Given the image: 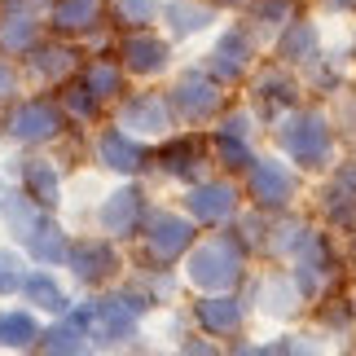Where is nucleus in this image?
Segmentation results:
<instances>
[{
    "label": "nucleus",
    "instance_id": "nucleus-1",
    "mask_svg": "<svg viewBox=\"0 0 356 356\" xmlns=\"http://www.w3.org/2000/svg\"><path fill=\"white\" fill-rule=\"evenodd\" d=\"M189 282L202 291H229L242 277V242L238 238H211L189 251Z\"/></svg>",
    "mask_w": 356,
    "mask_h": 356
},
{
    "label": "nucleus",
    "instance_id": "nucleus-2",
    "mask_svg": "<svg viewBox=\"0 0 356 356\" xmlns=\"http://www.w3.org/2000/svg\"><path fill=\"white\" fill-rule=\"evenodd\" d=\"M282 149L291 154L299 168H325L330 159V119L317 115V111H295L291 119L282 123Z\"/></svg>",
    "mask_w": 356,
    "mask_h": 356
},
{
    "label": "nucleus",
    "instance_id": "nucleus-3",
    "mask_svg": "<svg viewBox=\"0 0 356 356\" xmlns=\"http://www.w3.org/2000/svg\"><path fill=\"white\" fill-rule=\"evenodd\" d=\"M220 84L207 75V71H189L181 84H176L172 92V111L181 115L185 123H202V119H211L216 111H220Z\"/></svg>",
    "mask_w": 356,
    "mask_h": 356
},
{
    "label": "nucleus",
    "instance_id": "nucleus-4",
    "mask_svg": "<svg viewBox=\"0 0 356 356\" xmlns=\"http://www.w3.org/2000/svg\"><path fill=\"white\" fill-rule=\"evenodd\" d=\"M251 194L259 207H286L295 194V172L277 159H255L251 163Z\"/></svg>",
    "mask_w": 356,
    "mask_h": 356
},
{
    "label": "nucleus",
    "instance_id": "nucleus-5",
    "mask_svg": "<svg viewBox=\"0 0 356 356\" xmlns=\"http://www.w3.org/2000/svg\"><path fill=\"white\" fill-rule=\"evenodd\" d=\"M251 35L242 31V26H229V31L220 35V44H216L211 53V75L225 79V84H234V79H242L246 71H251Z\"/></svg>",
    "mask_w": 356,
    "mask_h": 356
},
{
    "label": "nucleus",
    "instance_id": "nucleus-6",
    "mask_svg": "<svg viewBox=\"0 0 356 356\" xmlns=\"http://www.w3.org/2000/svg\"><path fill=\"white\" fill-rule=\"evenodd\" d=\"M234 207H238V194H234V185H225V181H207L189 194V216H194L198 225H225L229 216H234Z\"/></svg>",
    "mask_w": 356,
    "mask_h": 356
},
{
    "label": "nucleus",
    "instance_id": "nucleus-7",
    "mask_svg": "<svg viewBox=\"0 0 356 356\" xmlns=\"http://www.w3.org/2000/svg\"><path fill=\"white\" fill-rule=\"evenodd\" d=\"M189 238H194V229H189V220H181V216H149V251H154V259H176L181 251H189Z\"/></svg>",
    "mask_w": 356,
    "mask_h": 356
},
{
    "label": "nucleus",
    "instance_id": "nucleus-8",
    "mask_svg": "<svg viewBox=\"0 0 356 356\" xmlns=\"http://www.w3.org/2000/svg\"><path fill=\"white\" fill-rule=\"evenodd\" d=\"M325 216L343 229L356 225V163H348V168H339L330 176V185H325Z\"/></svg>",
    "mask_w": 356,
    "mask_h": 356
},
{
    "label": "nucleus",
    "instance_id": "nucleus-9",
    "mask_svg": "<svg viewBox=\"0 0 356 356\" xmlns=\"http://www.w3.org/2000/svg\"><path fill=\"white\" fill-rule=\"evenodd\" d=\"M194 317L207 334H234L242 325V304L229 299V295H207V299L194 304Z\"/></svg>",
    "mask_w": 356,
    "mask_h": 356
},
{
    "label": "nucleus",
    "instance_id": "nucleus-10",
    "mask_svg": "<svg viewBox=\"0 0 356 356\" xmlns=\"http://www.w3.org/2000/svg\"><path fill=\"white\" fill-rule=\"evenodd\" d=\"M277 53L286 62H317L321 58V35H317V26L304 22V18H291L286 22V31L277 40Z\"/></svg>",
    "mask_w": 356,
    "mask_h": 356
},
{
    "label": "nucleus",
    "instance_id": "nucleus-11",
    "mask_svg": "<svg viewBox=\"0 0 356 356\" xmlns=\"http://www.w3.org/2000/svg\"><path fill=\"white\" fill-rule=\"evenodd\" d=\"M141 211H145V198H141V189H119V194L106 198V207H102V225L111 229V234H132L136 220H141Z\"/></svg>",
    "mask_w": 356,
    "mask_h": 356
},
{
    "label": "nucleus",
    "instance_id": "nucleus-12",
    "mask_svg": "<svg viewBox=\"0 0 356 356\" xmlns=\"http://www.w3.org/2000/svg\"><path fill=\"white\" fill-rule=\"evenodd\" d=\"M172 123V106L154 97V92H145V97H132L123 106V128H136V132H163Z\"/></svg>",
    "mask_w": 356,
    "mask_h": 356
},
{
    "label": "nucleus",
    "instance_id": "nucleus-13",
    "mask_svg": "<svg viewBox=\"0 0 356 356\" xmlns=\"http://www.w3.org/2000/svg\"><path fill=\"white\" fill-rule=\"evenodd\" d=\"M58 111H53L49 102H26L18 115L9 119V128H13V136H22V141H40V136H53L58 132Z\"/></svg>",
    "mask_w": 356,
    "mask_h": 356
},
{
    "label": "nucleus",
    "instance_id": "nucleus-14",
    "mask_svg": "<svg viewBox=\"0 0 356 356\" xmlns=\"http://www.w3.org/2000/svg\"><path fill=\"white\" fill-rule=\"evenodd\" d=\"M97 149H102V163H106V168H115V172H136L145 163V149L136 145L128 132H119V128L106 132Z\"/></svg>",
    "mask_w": 356,
    "mask_h": 356
},
{
    "label": "nucleus",
    "instance_id": "nucleus-15",
    "mask_svg": "<svg viewBox=\"0 0 356 356\" xmlns=\"http://www.w3.org/2000/svg\"><path fill=\"white\" fill-rule=\"evenodd\" d=\"M123 62H128V71L149 75V71H159V66L168 62V44L154 40V35H128L123 40Z\"/></svg>",
    "mask_w": 356,
    "mask_h": 356
},
{
    "label": "nucleus",
    "instance_id": "nucleus-16",
    "mask_svg": "<svg viewBox=\"0 0 356 356\" xmlns=\"http://www.w3.org/2000/svg\"><path fill=\"white\" fill-rule=\"evenodd\" d=\"M255 92H259V115H277L286 106H295V79L286 71H264Z\"/></svg>",
    "mask_w": 356,
    "mask_h": 356
},
{
    "label": "nucleus",
    "instance_id": "nucleus-17",
    "mask_svg": "<svg viewBox=\"0 0 356 356\" xmlns=\"http://www.w3.org/2000/svg\"><path fill=\"white\" fill-rule=\"evenodd\" d=\"M111 268H115V251L106 242H84L75 251V273H79V282H106L111 277Z\"/></svg>",
    "mask_w": 356,
    "mask_h": 356
},
{
    "label": "nucleus",
    "instance_id": "nucleus-18",
    "mask_svg": "<svg viewBox=\"0 0 356 356\" xmlns=\"http://www.w3.org/2000/svg\"><path fill=\"white\" fill-rule=\"evenodd\" d=\"M26 242H31V255L40 259V264H62L66 259V238H62V229L53 220H35L31 234H26Z\"/></svg>",
    "mask_w": 356,
    "mask_h": 356
},
{
    "label": "nucleus",
    "instance_id": "nucleus-19",
    "mask_svg": "<svg viewBox=\"0 0 356 356\" xmlns=\"http://www.w3.org/2000/svg\"><path fill=\"white\" fill-rule=\"evenodd\" d=\"M216 18L211 5H202V0H172L168 5V26L176 35H189V31H202Z\"/></svg>",
    "mask_w": 356,
    "mask_h": 356
},
{
    "label": "nucleus",
    "instance_id": "nucleus-20",
    "mask_svg": "<svg viewBox=\"0 0 356 356\" xmlns=\"http://www.w3.org/2000/svg\"><path fill=\"white\" fill-rule=\"evenodd\" d=\"M295 299H299L295 277H264L259 282V304H264V312H273V317L295 312Z\"/></svg>",
    "mask_w": 356,
    "mask_h": 356
},
{
    "label": "nucleus",
    "instance_id": "nucleus-21",
    "mask_svg": "<svg viewBox=\"0 0 356 356\" xmlns=\"http://www.w3.org/2000/svg\"><path fill=\"white\" fill-rule=\"evenodd\" d=\"M97 9H102V0H58V5H53V26H62V31H84V26L97 22Z\"/></svg>",
    "mask_w": 356,
    "mask_h": 356
},
{
    "label": "nucleus",
    "instance_id": "nucleus-22",
    "mask_svg": "<svg viewBox=\"0 0 356 356\" xmlns=\"http://www.w3.org/2000/svg\"><path fill=\"white\" fill-rule=\"evenodd\" d=\"M31 35H35V22H31V13H26L22 5H9L5 13H0V44L5 49H26Z\"/></svg>",
    "mask_w": 356,
    "mask_h": 356
},
{
    "label": "nucleus",
    "instance_id": "nucleus-23",
    "mask_svg": "<svg viewBox=\"0 0 356 356\" xmlns=\"http://www.w3.org/2000/svg\"><path fill=\"white\" fill-rule=\"evenodd\" d=\"M159 163H163V168H168L172 176H189V172L198 168V141H189V136H181V141L163 145Z\"/></svg>",
    "mask_w": 356,
    "mask_h": 356
},
{
    "label": "nucleus",
    "instance_id": "nucleus-24",
    "mask_svg": "<svg viewBox=\"0 0 356 356\" xmlns=\"http://www.w3.org/2000/svg\"><path fill=\"white\" fill-rule=\"evenodd\" d=\"M35 339V321L26 317V312H9V317H0V343L5 348H26Z\"/></svg>",
    "mask_w": 356,
    "mask_h": 356
},
{
    "label": "nucleus",
    "instance_id": "nucleus-25",
    "mask_svg": "<svg viewBox=\"0 0 356 356\" xmlns=\"http://www.w3.org/2000/svg\"><path fill=\"white\" fill-rule=\"evenodd\" d=\"M26 189L35 202H58V176L49 172V163H26Z\"/></svg>",
    "mask_w": 356,
    "mask_h": 356
},
{
    "label": "nucleus",
    "instance_id": "nucleus-26",
    "mask_svg": "<svg viewBox=\"0 0 356 356\" xmlns=\"http://www.w3.org/2000/svg\"><path fill=\"white\" fill-rule=\"evenodd\" d=\"M22 286H26V295H31L40 308H49V312H62V308H66V299H62V291H58V282H49L44 273H35V277H26Z\"/></svg>",
    "mask_w": 356,
    "mask_h": 356
},
{
    "label": "nucleus",
    "instance_id": "nucleus-27",
    "mask_svg": "<svg viewBox=\"0 0 356 356\" xmlns=\"http://www.w3.org/2000/svg\"><path fill=\"white\" fill-rule=\"evenodd\" d=\"M84 84L97 92V97H111V92H119V71H115V66H88Z\"/></svg>",
    "mask_w": 356,
    "mask_h": 356
},
{
    "label": "nucleus",
    "instance_id": "nucleus-28",
    "mask_svg": "<svg viewBox=\"0 0 356 356\" xmlns=\"http://www.w3.org/2000/svg\"><path fill=\"white\" fill-rule=\"evenodd\" d=\"M255 13H259V22L286 26L295 18V0H255Z\"/></svg>",
    "mask_w": 356,
    "mask_h": 356
},
{
    "label": "nucleus",
    "instance_id": "nucleus-29",
    "mask_svg": "<svg viewBox=\"0 0 356 356\" xmlns=\"http://www.w3.org/2000/svg\"><path fill=\"white\" fill-rule=\"evenodd\" d=\"M22 286V264L9 251H0V295H13Z\"/></svg>",
    "mask_w": 356,
    "mask_h": 356
},
{
    "label": "nucleus",
    "instance_id": "nucleus-30",
    "mask_svg": "<svg viewBox=\"0 0 356 356\" xmlns=\"http://www.w3.org/2000/svg\"><path fill=\"white\" fill-rule=\"evenodd\" d=\"M44 343L53 352H79V348H84V339H75V325H58V330H49Z\"/></svg>",
    "mask_w": 356,
    "mask_h": 356
},
{
    "label": "nucleus",
    "instance_id": "nucleus-31",
    "mask_svg": "<svg viewBox=\"0 0 356 356\" xmlns=\"http://www.w3.org/2000/svg\"><path fill=\"white\" fill-rule=\"evenodd\" d=\"M154 9H159V0H119V13L128 22H149V18H154Z\"/></svg>",
    "mask_w": 356,
    "mask_h": 356
},
{
    "label": "nucleus",
    "instance_id": "nucleus-32",
    "mask_svg": "<svg viewBox=\"0 0 356 356\" xmlns=\"http://www.w3.org/2000/svg\"><path fill=\"white\" fill-rule=\"evenodd\" d=\"M66 62H71V53L49 49V53H40V58H35V71H40V75H62V71H66Z\"/></svg>",
    "mask_w": 356,
    "mask_h": 356
},
{
    "label": "nucleus",
    "instance_id": "nucleus-33",
    "mask_svg": "<svg viewBox=\"0 0 356 356\" xmlns=\"http://www.w3.org/2000/svg\"><path fill=\"white\" fill-rule=\"evenodd\" d=\"M92 97H97V92H92V88L84 84V88H75V97H71V106H75V111H84V115H92Z\"/></svg>",
    "mask_w": 356,
    "mask_h": 356
},
{
    "label": "nucleus",
    "instance_id": "nucleus-34",
    "mask_svg": "<svg viewBox=\"0 0 356 356\" xmlns=\"http://www.w3.org/2000/svg\"><path fill=\"white\" fill-rule=\"evenodd\" d=\"M9 92H13V71L0 62V97H9Z\"/></svg>",
    "mask_w": 356,
    "mask_h": 356
},
{
    "label": "nucleus",
    "instance_id": "nucleus-35",
    "mask_svg": "<svg viewBox=\"0 0 356 356\" xmlns=\"http://www.w3.org/2000/svg\"><path fill=\"white\" fill-rule=\"evenodd\" d=\"M330 9H356V0H325Z\"/></svg>",
    "mask_w": 356,
    "mask_h": 356
},
{
    "label": "nucleus",
    "instance_id": "nucleus-36",
    "mask_svg": "<svg viewBox=\"0 0 356 356\" xmlns=\"http://www.w3.org/2000/svg\"><path fill=\"white\" fill-rule=\"evenodd\" d=\"M229 5H238V0H229Z\"/></svg>",
    "mask_w": 356,
    "mask_h": 356
}]
</instances>
